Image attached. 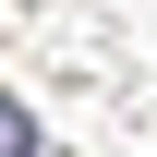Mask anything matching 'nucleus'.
<instances>
[{"instance_id": "obj_1", "label": "nucleus", "mask_w": 157, "mask_h": 157, "mask_svg": "<svg viewBox=\"0 0 157 157\" xmlns=\"http://www.w3.org/2000/svg\"><path fill=\"white\" fill-rule=\"evenodd\" d=\"M0 157H36V121H24V97H0Z\"/></svg>"}]
</instances>
